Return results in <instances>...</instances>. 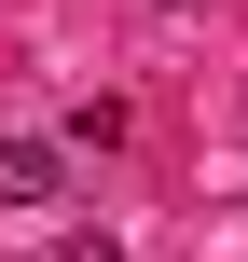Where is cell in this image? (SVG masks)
<instances>
[{
    "label": "cell",
    "instance_id": "obj_1",
    "mask_svg": "<svg viewBox=\"0 0 248 262\" xmlns=\"http://www.w3.org/2000/svg\"><path fill=\"white\" fill-rule=\"evenodd\" d=\"M69 193V152L55 138H0V207H55Z\"/></svg>",
    "mask_w": 248,
    "mask_h": 262
},
{
    "label": "cell",
    "instance_id": "obj_2",
    "mask_svg": "<svg viewBox=\"0 0 248 262\" xmlns=\"http://www.w3.org/2000/svg\"><path fill=\"white\" fill-rule=\"evenodd\" d=\"M55 262H124V249H110V235H69V249H55Z\"/></svg>",
    "mask_w": 248,
    "mask_h": 262
}]
</instances>
